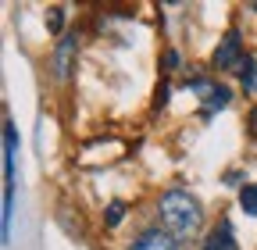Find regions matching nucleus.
I'll list each match as a JSON object with an SVG mask.
<instances>
[{"mask_svg": "<svg viewBox=\"0 0 257 250\" xmlns=\"http://www.w3.org/2000/svg\"><path fill=\"white\" fill-rule=\"evenodd\" d=\"M121 214H125V204H111V207H107V225H111V229L121 225Z\"/></svg>", "mask_w": 257, "mask_h": 250, "instance_id": "obj_8", "label": "nucleus"}, {"mask_svg": "<svg viewBox=\"0 0 257 250\" xmlns=\"http://www.w3.org/2000/svg\"><path fill=\"white\" fill-rule=\"evenodd\" d=\"M246 89H257V72L250 75V82H246Z\"/></svg>", "mask_w": 257, "mask_h": 250, "instance_id": "obj_11", "label": "nucleus"}, {"mask_svg": "<svg viewBox=\"0 0 257 250\" xmlns=\"http://www.w3.org/2000/svg\"><path fill=\"white\" fill-rule=\"evenodd\" d=\"M250 136H257V107L250 111Z\"/></svg>", "mask_w": 257, "mask_h": 250, "instance_id": "obj_10", "label": "nucleus"}, {"mask_svg": "<svg viewBox=\"0 0 257 250\" xmlns=\"http://www.w3.org/2000/svg\"><path fill=\"white\" fill-rule=\"evenodd\" d=\"M157 211H161V225H165V232L175 236V239H189L193 232L200 229V222H204L200 204L193 200L186 190H168L165 197H161Z\"/></svg>", "mask_w": 257, "mask_h": 250, "instance_id": "obj_1", "label": "nucleus"}, {"mask_svg": "<svg viewBox=\"0 0 257 250\" xmlns=\"http://www.w3.org/2000/svg\"><path fill=\"white\" fill-rule=\"evenodd\" d=\"M239 207L246 214H257V186H243L239 190Z\"/></svg>", "mask_w": 257, "mask_h": 250, "instance_id": "obj_7", "label": "nucleus"}, {"mask_svg": "<svg viewBox=\"0 0 257 250\" xmlns=\"http://www.w3.org/2000/svg\"><path fill=\"white\" fill-rule=\"evenodd\" d=\"M128 250H179V246H175V236H168L165 229H150V232L136 236Z\"/></svg>", "mask_w": 257, "mask_h": 250, "instance_id": "obj_5", "label": "nucleus"}, {"mask_svg": "<svg viewBox=\"0 0 257 250\" xmlns=\"http://www.w3.org/2000/svg\"><path fill=\"white\" fill-rule=\"evenodd\" d=\"M204 250H239V246H236V236H232V225L221 222V225L211 232V239H207Z\"/></svg>", "mask_w": 257, "mask_h": 250, "instance_id": "obj_6", "label": "nucleus"}, {"mask_svg": "<svg viewBox=\"0 0 257 250\" xmlns=\"http://www.w3.org/2000/svg\"><path fill=\"white\" fill-rule=\"evenodd\" d=\"M193 89L200 93V104H204V111H207V114H211V111H218V107H225V104H229V89H225V86H218V82L197 79V82H193Z\"/></svg>", "mask_w": 257, "mask_h": 250, "instance_id": "obj_3", "label": "nucleus"}, {"mask_svg": "<svg viewBox=\"0 0 257 250\" xmlns=\"http://www.w3.org/2000/svg\"><path fill=\"white\" fill-rule=\"evenodd\" d=\"M75 50H79V40H75V36H61V43H57V50H54V75H57V79H68V75H72Z\"/></svg>", "mask_w": 257, "mask_h": 250, "instance_id": "obj_4", "label": "nucleus"}, {"mask_svg": "<svg viewBox=\"0 0 257 250\" xmlns=\"http://www.w3.org/2000/svg\"><path fill=\"white\" fill-rule=\"evenodd\" d=\"M47 25H50V33H61V8L50 11V22H47Z\"/></svg>", "mask_w": 257, "mask_h": 250, "instance_id": "obj_9", "label": "nucleus"}, {"mask_svg": "<svg viewBox=\"0 0 257 250\" xmlns=\"http://www.w3.org/2000/svg\"><path fill=\"white\" fill-rule=\"evenodd\" d=\"M243 57H246V50H243L239 33H225V40H221V47H218V54H214V65L229 72V68H239V65H243Z\"/></svg>", "mask_w": 257, "mask_h": 250, "instance_id": "obj_2", "label": "nucleus"}]
</instances>
